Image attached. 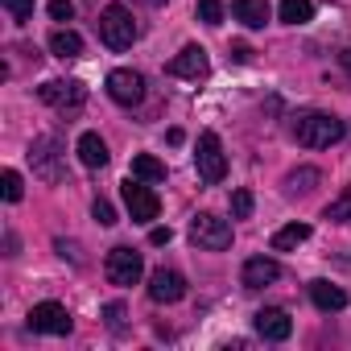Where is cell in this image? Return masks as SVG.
<instances>
[{
    "instance_id": "11",
    "label": "cell",
    "mask_w": 351,
    "mask_h": 351,
    "mask_svg": "<svg viewBox=\"0 0 351 351\" xmlns=\"http://www.w3.org/2000/svg\"><path fill=\"white\" fill-rule=\"evenodd\" d=\"M256 335H261V339H269V343H285V339L293 335V322H289V314H285V310L265 306V310H256Z\"/></svg>"
},
{
    "instance_id": "26",
    "label": "cell",
    "mask_w": 351,
    "mask_h": 351,
    "mask_svg": "<svg viewBox=\"0 0 351 351\" xmlns=\"http://www.w3.org/2000/svg\"><path fill=\"white\" fill-rule=\"evenodd\" d=\"M232 215L236 219H248L252 215V191H236L232 195Z\"/></svg>"
},
{
    "instance_id": "2",
    "label": "cell",
    "mask_w": 351,
    "mask_h": 351,
    "mask_svg": "<svg viewBox=\"0 0 351 351\" xmlns=\"http://www.w3.org/2000/svg\"><path fill=\"white\" fill-rule=\"evenodd\" d=\"M99 38H104L108 50H128V46L136 42V21H132V13H128L124 5H108V9L99 13Z\"/></svg>"
},
{
    "instance_id": "32",
    "label": "cell",
    "mask_w": 351,
    "mask_h": 351,
    "mask_svg": "<svg viewBox=\"0 0 351 351\" xmlns=\"http://www.w3.org/2000/svg\"><path fill=\"white\" fill-rule=\"evenodd\" d=\"M339 62H343V71L351 75V50H343V54H339Z\"/></svg>"
},
{
    "instance_id": "27",
    "label": "cell",
    "mask_w": 351,
    "mask_h": 351,
    "mask_svg": "<svg viewBox=\"0 0 351 351\" xmlns=\"http://www.w3.org/2000/svg\"><path fill=\"white\" fill-rule=\"evenodd\" d=\"M91 215H95V219H99L104 228H112V223H116V211H112V203H108V199H95V207H91Z\"/></svg>"
},
{
    "instance_id": "29",
    "label": "cell",
    "mask_w": 351,
    "mask_h": 351,
    "mask_svg": "<svg viewBox=\"0 0 351 351\" xmlns=\"http://www.w3.org/2000/svg\"><path fill=\"white\" fill-rule=\"evenodd\" d=\"M104 318H108V326H112V330H120V318H124V306H120V302H112V306H104Z\"/></svg>"
},
{
    "instance_id": "25",
    "label": "cell",
    "mask_w": 351,
    "mask_h": 351,
    "mask_svg": "<svg viewBox=\"0 0 351 351\" xmlns=\"http://www.w3.org/2000/svg\"><path fill=\"white\" fill-rule=\"evenodd\" d=\"M0 5H5V13L13 21H29L34 17V0H0Z\"/></svg>"
},
{
    "instance_id": "3",
    "label": "cell",
    "mask_w": 351,
    "mask_h": 351,
    "mask_svg": "<svg viewBox=\"0 0 351 351\" xmlns=\"http://www.w3.org/2000/svg\"><path fill=\"white\" fill-rule=\"evenodd\" d=\"M195 169H199V178L207 186H219L228 178V157H223V145L215 132H203L199 136V153H195Z\"/></svg>"
},
{
    "instance_id": "13",
    "label": "cell",
    "mask_w": 351,
    "mask_h": 351,
    "mask_svg": "<svg viewBox=\"0 0 351 351\" xmlns=\"http://www.w3.org/2000/svg\"><path fill=\"white\" fill-rule=\"evenodd\" d=\"M240 277H244V289H265V285H273L281 277V265L273 256H252Z\"/></svg>"
},
{
    "instance_id": "1",
    "label": "cell",
    "mask_w": 351,
    "mask_h": 351,
    "mask_svg": "<svg viewBox=\"0 0 351 351\" xmlns=\"http://www.w3.org/2000/svg\"><path fill=\"white\" fill-rule=\"evenodd\" d=\"M293 136H298V145H306V149H330V145L343 136V120L330 116V112H302V116L293 120Z\"/></svg>"
},
{
    "instance_id": "33",
    "label": "cell",
    "mask_w": 351,
    "mask_h": 351,
    "mask_svg": "<svg viewBox=\"0 0 351 351\" xmlns=\"http://www.w3.org/2000/svg\"><path fill=\"white\" fill-rule=\"evenodd\" d=\"M136 5H145V9H161L165 0H136Z\"/></svg>"
},
{
    "instance_id": "9",
    "label": "cell",
    "mask_w": 351,
    "mask_h": 351,
    "mask_svg": "<svg viewBox=\"0 0 351 351\" xmlns=\"http://www.w3.org/2000/svg\"><path fill=\"white\" fill-rule=\"evenodd\" d=\"M108 95H112L116 104L132 108V104L145 99V79H141L136 71H112V75H108Z\"/></svg>"
},
{
    "instance_id": "14",
    "label": "cell",
    "mask_w": 351,
    "mask_h": 351,
    "mask_svg": "<svg viewBox=\"0 0 351 351\" xmlns=\"http://www.w3.org/2000/svg\"><path fill=\"white\" fill-rule=\"evenodd\" d=\"M232 17L240 25H248V29H265L269 25V0H236Z\"/></svg>"
},
{
    "instance_id": "30",
    "label": "cell",
    "mask_w": 351,
    "mask_h": 351,
    "mask_svg": "<svg viewBox=\"0 0 351 351\" xmlns=\"http://www.w3.org/2000/svg\"><path fill=\"white\" fill-rule=\"evenodd\" d=\"M169 240H173L169 228H153V232H149V244H169Z\"/></svg>"
},
{
    "instance_id": "5",
    "label": "cell",
    "mask_w": 351,
    "mask_h": 351,
    "mask_svg": "<svg viewBox=\"0 0 351 351\" xmlns=\"http://www.w3.org/2000/svg\"><path fill=\"white\" fill-rule=\"evenodd\" d=\"M104 273H108L112 285H136L141 273H145V261H141V252H132V248H112L108 261H104Z\"/></svg>"
},
{
    "instance_id": "20",
    "label": "cell",
    "mask_w": 351,
    "mask_h": 351,
    "mask_svg": "<svg viewBox=\"0 0 351 351\" xmlns=\"http://www.w3.org/2000/svg\"><path fill=\"white\" fill-rule=\"evenodd\" d=\"M310 240V228L306 223H289V228H281L277 236H273V252H289V248H298V244H306Z\"/></svg>"
},
{
    "instance_id": "16",
    "label": "cell",
    "mask_w": 351,
    "mask_h": 351,
    "mask_svg": "<svg viewBox=\"0 0 351 351\" xmlns=\"http://www.w3.org/2000/svg\"><path fill=\"white\" fill-rule=\"evenodd\" d=\"M310 302L330 314V310H343L347 306V293L339 285H330V281H310Z\"/></svg>"
},
{
    "instance_id": "17",
    "label": "cell",
    "mask_w": 351,
    "mask_h": 351,
    "mask_svg": "<svg viewBox=\"0 0 351 351\" xmlns=\"http://www.w3.org/2000/svg\"><path fill=\"white\" fill-rule=\"evenodd\" d=\"M50 50H54V58H79L83 54V38L75 29H54L50 34Z\"/></svg>"
},
{
    "instance_id": "10",
    "label": "cell",
    "mask_w": 351,
    "mask_h": 351,
    "mask_svg": "<svg viewBox=\"0 0 351 351\" xmlns=\"http://www.w3.org/2000/svg\"><path fill=\"white\" fill-rule=\"evenodd\" d=\"M149 298L153 302H182L186 298V277L182 273H173V269H157L153 277H149Z\"/></svg>"
},
{
    "instance_id": "28",
    "label": "cell",
    "mask_w": 351,
    "mask_h": 351,
    "mask_svg": "<svg viewBox=\"0 0 351 351\" xmlns=\"http://www.w3.org/2000/svg\"><path fill=\"white\" fill-rule=\"evenodd\" d=\"M50 17L54 21H71L75 17V5H71V0H50Z\"/></svg>"
},
{
    "instance_id": "23",
    "label": "cell",
    "mask_w": 351,
    "mask_h": 351,
    "mask_svg": "<svg viewBox=\"0 0 351 351\" xmlns=\"http://www.w3.org/2000/svg\"><path fill=\"white\" fill-rule=\"evenodd\" d=\"M199 21L203 25H223V5L219 0H199Z\"/></svg>"
},
{
    "instance_id": "4",
    "label": "cell",
    "mask_w": 351,
    "mask_h": 351,
    "mask_svg": "<svg viewBox=\"0 0 351 351\" xmlns=\"http://www.w3.org/2000/svg\"><path fill=\"white\" fill-rule=\"evenodd\" d=\"M191 240H195L199 248H207V252H223V248L232 244V223L219 219V215H211V211H203V215H195V223H191Z\"/></svg>"
},
{
    "instance_id": "31",
    "label": "cell",
    "mask_w": 351,
    "mask_h": 351,
    "mask_svg": "<svg viewBox=\"0 0 351 351\" xmlns=\"http://www.w3.org/2000/svg\"><path fill=\"white\" fill-rule=\"evenodd\" d=\"M232 58H236V62H248V58H252V50H248L244 42H236V46H232Z\"/></svg>"
},
{
    "instance_id": "8",
    "label": "cell",
    "mask_w": 351,
    "mask_h": 351,
    "mask_svg": "<svg viewBox=\"0 0 351 351\" xmlns=\"http://www.w3.org/2000/svg\"><path fill=\"white\" fill-rule=\"evenodd\" d=\"M71 314H66V306H58V302H38L34 310H29V330H38V335H71Z\"/></svg>"
},
{
    "instance_id": "22",
    "label": "cell",
    "mask_w": 351,
    "mask_h": 351,
    "mask_svg": "<svg viewBox=\"0 0 351 351\" xmlns=\"http://www.w3.org/2000/svg\"><path fill=\"white\" fill-rule=\"evenodd\" d=\"M0 191H5V199H9V203H21V195H25L21 173H17V169H5V178H0Z\"/></svg>"
},
{
    "instance_id": "18",
    "label": "cell",
    "mask_w": 351,
    "mask_h": 351,
    "mask_svg": "<svg viewBox=\"0 0 351 351\" xmlns=\"http://www.w3.org/2000/svg\"><path fill=\"white\" fill-rule=\"evenodd\" d=\"M132 178H141V182H161V178H165V161H157L153 153H136V157H132Z\"/></svg>"
},
{
    "instance_id": "21",
    "label": "cell",
    "mask_w": 351,
    "mask_h": 351,
    "mask_svg": "<svg viewBox=\"0 0 351 351\" xmlns=\"http://www.w3.org/2000/svg\"><path fill=\"white\" fill-rule=\"evenodd\" d=\"M318 178H322V173L310 169V165H306V169H293V173H289V191H293V195H306V191H314Z\"/></svg>"
},
{
    "instance_id": "24",
    "label": "cell",
    "mask_w": 351,
    "mask_h": 351,
    "mask_svg": "<svg viewBox=\"0 0 351 351\" xmlns=\"http://www.w3.org/2000/svg\"><path fill=\"white\" fill-rule=\"evenodd\" d=\"M326 219H330V223H347V219H351V191L326 207Z\"/></svg>"
},
{
    "instance_id": "19",
    "label": "cell",
    "mask_w": 351,
    "mask_h": 351,
    "mask_svg": "<svg viewBox=\"0 0 351 351\" xmlns=\"http://www.w3.org/2000/svg\"><path fill=\"white\" fill-rule=\"evenodd\" d=\"M277 17H281L285 25H306V21L314 17V0H281Z\"/></svg>"
},
{
    "instance_id": "12",
    "label": "cell",
    "mask_w": 351,
    "mask_h": 351,
    "mask_svg": "<svg viewBox=\"0 0 351 351\" xmlns=\"http://www.w3.org/2000/svg\"><path fill=\"white\" fill-rule=\"evenodd\" d=\"M207 71H211V62H207V50L203 46H186L178 58L169 62V75L173 79H195L199 83V79H207Z\"/></svg>"
},
{
    "instance_id": "15",
    "label": "cell",
    "mask_w": 351,
    "mask_h": 351,
    "mask_svg": "<svg viewBox=\"0 0 351 351\" xmlns=\"http://www.w3.org/2000/svg\"><path fill=\"white\" fill-rule=\"evenodd\" d=\"M79 161L87 169H104L108 165V145L99 141V132H83L79 136Z\"/></svg>"
},
{
    "instance_id": "7",
    "label": "cell",
    "mask_w": 351,
    "mask_h": 351,
    "mask_svg": "<svg viewBox=\"0 0 351 351\" xmlns=\"http://www.w3.org/2000/svg\"><path fill=\"white\" fill-rule=\"evenodd\" d=\"M120 195H124V207H128V215L136 219V223H149V219H157V211H161V203H157V195L141 182V178H128L124 186H120Z\"/></svg>"
},
{
    "instance_id": "6",
    "label": "cell",
    "mask_w": 351,
    "mask_h": 351,
    "mask_svg": "<svg viewBox=\"0 0 351 351\" xmlns=\"http://www.w3.org/2000/svg\"><path fill=\"white\" fill-rule=\"evenodd\" d=\"M38 95H42L50 108H58V112H75V108L87 104V87H83L79 79H50Z\"/></svg>"
}]
</instances>
